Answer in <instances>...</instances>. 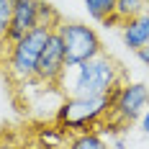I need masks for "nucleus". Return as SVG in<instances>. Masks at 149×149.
Listing matches in <instances>:
<instances>
[{"mask_svg":"<svg viewBox=\"0 0 149 149\" xmlns=\"http://www.w3.org/2000/svg\"><path fill=\"white\" fill-rule=\"evenodd\" d=\"M139 129H141V131L149 136V108L144 111V113H141V118H139Z\"/></svg>","mask_w":149,"mask_h":149,"instance_id":"15","label":"nucleus"},{"mask_svg":"<svg viewBox=\"0 0 149 149\" xmlns=\"http://www.w3.org/2000/svg\"><path fill=\"white\" fill-rule=\"evenodd\" d=\"M67 70V59H64V46H62V39L59 33L54 31L52 33V39H49V44L44 46V52H41V57H39V64H36V82H41V85H59L62 74Z\"/></svg>","mask_w":149,"mask_h":149,"instance_id":"6","label":"nucleus"},{"mask_svg":"<svg viewBox=\"0 0 149 149\" xmlns=\"http://www.w3.org/2000/svg\"><path fill=\"white\" fill-rule=\"evenodd\" d=\"M67 149H111V144L103 139L100 131H82L70 136Z\"/></svg>","mask_w":149,"mask_h":149,"instance_id":"10","label":"nucleus"},{"mask_svg":"<svg viewBox=\"0 0 149 149\" xmlns=\"http://www.w3.org/2000/svg\"><path fill=\"white\" fill-rule=\"evenodd\" d=\"M54 31L44 29V26H36L33 31H29L23 39H18L15 44L5 46V72L13 80L15 85H23L36 77V64L39 57L44 52V46L49 44Z\"/></svg>","mask_w":149,"mask_h":149,"instance_id":"3","label":"nucleus"},{"mask_svg":"<svg viewBox=\"0 0 149 149\" xmlns=\"http://www.w3.org/2000/svg\"><path fill=\"white\" fill-rule=\"evenodd\" d=\"M62 39V46H64V59H67V67H77V64H85V62L100 57L105 49L103 41L98 36V31L88 26V23H77V21H64L59 29H57Z\"/></svg>","mask_w":149,"mask_h":149,"instance_id":"4","label":"nucleus"},{"mask_svg":"<svg viewBox=\"0 0 149 149\" xmlns=\"http://www.w3.org/2000/svg\"><path fill=\"white\" fill-rule=\"evenodd\" d=\"M39 26V0H15L13 3V15H10V26L5 33L3 44L10 46L18 39H23L29 31Z\"/></svg>","mask_w":149,"mask_h":149,"instance_id":"7","label":"nucleus"},{"mask_svg":"<svg viewBox=\"0 0 149 149\" xmlns=\"http://www.w3.org/2000/svg\"><path fill=\"white\" fill-rule=\"evenodd\" d=\"M144 10H147V0H116V18L121 23L129 18H136Z\"/></svg>","mask_w":149,"mask_h":149,"instance_id":"13","label":"nucleus"},{"mask_svg":"<svg viewBox=\"0 0 149 149\" xmlns=\"http://www.w3.org/2000/svg\"><path fill=\"white\" fill-rule=\"evenodd\" d=\"M36 141L41 144V149H67L70 134L62 129V126H41L36 131Z\"/></svg>","mask_w":149,"mask_h":149,"instance_id":"9","label":"nucleus"},{"mask_svg":"<svg viewBox=\"0 0 149 149\" xmlns=\"http://www.w3.org/2000/svg\"><path fill=\"white\" fill-rule=\"evenodd\" d=\"M111 111L108 95L98 98H64L54 113V123L62 126L67 134H82V131H98Z\"/></svg>","mask_w":149,"mask_h":149,"instance_id":"2","label":"nucleus"},{"mask_svg":"<svg viewBox=\"0 0 149 149\" xmlns=\"http://www.w3.org/2000/svg\"><path fill=\"white\" fill-rule=\"evenodd\" d=\"M85 8H88V15L93 21L103 23L108 15L116 13V0H85Z\"/></svg>","mask_w":149,"mask_h":149,"instance_id":"12","label":"nucleus"},{"mask_svg":"<svg viewBox=\"0 0 149 149\" xmlns=\"http://www.w3.org/2000/svg\"><path fill=\"white\" fill-rule=\"evenodd\" d=\"M121 36L123 44L131 52H141L144 46H149V10L139 13L136 18H129L121 23Z\"/></svg>","mask_w":149,"mask_h":149,"instance_id":"8","label":"nucleus"},{"mask_svg":"<svg viewBox=\"0 0 149 149\" xmlns=\"http://www.w3.org/2000/svg\"><path fill=\"white\" fill-rule=\"evenodd\" d=\"M62 23H64V21H62L59 10H57L52 3L39 0V26H44V29H49V31H57Z\"/></svg>","mask_w":149,"mask_h":149,"instance_id":"11","label":"nucleus"},{"mask_svg":"<svg viewBox=\"0 0 149 149\" xmlns=\"http://www.w3.org/2000/svg\"><path fill=\"white\" fill-rule=\"evenodd\" d=\"M121 82H126L123 70L113 57H108L103 52L100 57L85 62V64L67 67L57 88H62L67 98L70 95L72 98H98V95H108V90Z\"/></svg>","mask_w":149,"mask_h":149,"instance_id":"1","label":"nucleus"},{"mask_svg":"<svg viewBox=\"0 0 149 149\" xmlns=\"http://www.w3.org/2000/svg\"><path fill=\"white\" fill-rule=\"evenodd\" d=\"M147 10H149V0H147Z\"/></svg>","mask_w":149,"mask_h":149,"instance_id":"17","label":"nucleus"},{"mask_svg":"<svg viewBox=\"0 0 149 149\" xmlns=\"http://www.w3.org/2000/svg\"><path fill=\"white\" fill-rule=\"evenodd\" d=\"M13 3H15V0H0V44L5 41V33H8V26H10Z\"/></svg>","mask_w":149,"mask_h":149,"instance_id":"14","label":"nucleus"},{"mask_svg":"<svg viewBox=\"0 0 149 149\" xmlns=\"http://www.w3.org/2000/svg\"><path fill=\"white\" fill-rule=\"evenodd\" d=\"M136 57H139V59H141V62H144V64L149 67V46H144L141 52H136Z\"/></svg>","mask_w":149,"mask_h":149,"instance_id":"16","label":"nucleus"},{"mask_svg":"<svg viewBox=\"0 0 149 149\" xmlns=\"http://www.w3.org/2000/svg\"><path fill=\"white\" fill-rule=\"evenodd\" d=\"M149 108V88L144 82H123L118 98L113 100L108 116L100 126H108V131H123L131 121H139L141 113Z\"/></svg>","mask_w":149,"mask_h":149,"instance_id":"5","label":"nucleus"}]
</instances>
